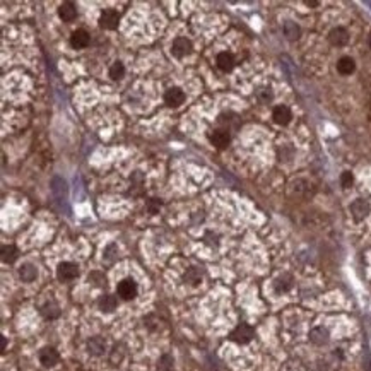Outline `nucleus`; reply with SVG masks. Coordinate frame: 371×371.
Here are the masks:
<instances>
[{
  "label": "nucleus",
  "mask_w": 371,
  "mask_h": 371,
  "mask_svg": "<svg viewBox=\"0 0 371 371\" xmlns=\"http://www.w3.org/2000/svg\"><path fill=\"white\" fill-rule=\"evenodd\" d=\"M79 276V267L72 262H64L58 265L57 269V277L62 280V282H67V280H72Z\"/></svg>",
  "instance_id": "20e7f679"
},
{
  "label": "nucleus",
  "mask_w": 371,
  "mask_h": 371,
  "mask_svg": "<svg viewBox=\"0 0 371 371\" xmlns=\"http://www.w3.org/2000/svg\"><path fill=\"white\" fill-rule=\"evenodd\" d=\"M291 286H293V279H291V276H280L279 279L274 282V287H276L277 293H287V291L291 289Z\"/></svg>",
  "instance_id": "b1692460"
},
{
  "label": "nucleus",
  "mask_w": 371,
  "mask_h": 371,
  "mask_svg": "<svg viewBox=\"0 0 371 371\" xmlns=\"http://www.w3.org/2000/svg\"><path fill=\"white\" fill-rule=\"evenodd\" d=\"M209 140L212 145H216L217 149H224L231 140V135L228 130H214L212 134L209 135Z\"/></svg>",
  "instance_id": "9d476101"
},
{
  "label": "nucleus",
  "mask_w": 371,
  "mask_h": 371,
  "mask_svg": "<svg viewBox=\"0 0 371 371\" xmlns=\"http://www.w3.org/2000/svg\"><path fill=\"white\" fill-rule=\"evenodd\" d=\"M58 16L65 23H72L77 17V9H75V5L72 2H64L60 5V9H58Z\"/></svg>",
  "instance_id": "ddd939ff"
},
{
  "label": "nucleus",
  "mask_w": 371,
  "mask_h": 371,
  "mask_svg": "<svg viewBox=\"0 0 371 371\" xmlns=\"http://www.w3.org/2000/svg\"><path fill=\"white\" fill-rule=\"evenodd\" d=\"M58 359H60V356H58V352L55 351L53 348H43L40 351V363L45 366V368H51V366H55L58 363Z\"/></svg>",
  "instance_id": "0eeeda50"
},
{
  "label": "nucleus",
  "mask_w": 371,
  "mask_h": 371,
  "mask_svg": "<svg viewBox=\"0 0 371 371\" xmlns=\"http://www.w3.org/2000/svg\"><path fill=\"white\" fill-rule=\"evenodd\" d=\"M159 207H161V202H159L158 199H152L151 202H149L147 209H149V212H151V214H156L159 210Z\"/></svg>",
  "instance_id": "7c9ffc66"
},
{
  "label": "nucleus",
  "mask_w": 371,
  "mask_h": 371,
  "mask_svg": "<svg viewBox=\"0 0 371 371\" xmlns=\"http://www.w3.org/2000/svg\"><path fill=\"white\" fill-rule=\"evenodd\" d=\"M116 306H118V301L112 294H105V296L99 298V310L103 313H112V311L116 310Z\"/></svg>",
  "instance_id": "f3484780"
},
{
  "label": "nucleus",
  "mask_w": 371,
  "mask_h": 371,
  "mask_svg": "<svg viewBox=\"0 0 371 371\" xmlns=\"http://www.w3.org/2000/svg\"><path fill=\"white\" fill-rule=\"evenodd\" d=\"M310 341L317 346H324L328 342V330L324 327H315L313 330L310 332Z\"/></svg>",
  "instance_id": "a211bd4d"
},
{
  "label": "nucleus",
  "mask_w": 371,
  "mask_h": 371,
  "mask_svg": "<svg viewBox=\"0 0 371 371\" xmlns=\"http://www.w3.org/2000/svg\"><path fill=\"white\" fill-rule=\"evenodd\" d=\"M306 5H310V7H317V5H318V2H317V0H306Z\"/></svg>",
  "instance_id": "72a5a7b5"
},
{
  "label": "nucleus",
  "mask_w": 371,
  "mask_h": 371,
  "mask_svg": "<svg viewBox=\"0 0 371 371\" xmlns=\"http://www.w3.org/2000/svg\"><path fill=\"white\" fill-rule=\"evenodd\" d=\"M171 53L175 55L176 58H183L186 55L192 53V41L186 40V38H176L173 41V46H171Z\"/></svg>",
  "instance_id": "39448f33"
},
{
  "label": "nucleus",
  "mask_w": 371,
  "mask_h": 371,
  "mask_svg": "<svg viewBox=\"0 0 371 371\" xmlns=\"http://www.w3.org/2000/svg\"><path fill=\"white\" fill-rule=\"evenodd\" d=\"M175 368V358L171 354H162L158 361V371H173Z\"/></svg>",
  "instance_id": "a878e982"
},
{
  "label": "nucleus",
  "mask_w": 371,
  "mask_h": 371,
  "mask_svg": "<svg viewBox=\"0 0 371 371\" xmlns=\"http://www.w3.org/2000/svg\"><path fill=\"white\" fill-rule=\"evenodd\" d=\"M310 183L306 180H294L289 185V193L294 197H304L310 193Z\"/></svg>",
  "instance_id": "f8f14e48"
},
{
  "label": "nucleus",
  "mask_w": 371,
  "mask_h": 371,
  "mask_svg": "<svg viewBox=\"0 0 371 371\" xmlns=\"http://www.w3.org/2000/svg\"><path fill=\"white\" fill-rule=\"evenodd\" d=\"M89 282H93L96 287H101V286H105L106 279L101 272H91V276H89Z\"/></svg>",
  "instance_id": "c85d7f7f"
},
{
  "label": "nucleus",
  "mask_w": 371,
  "mask_h": 371,
  "mask_svg": "<svg viewBox=\"0 0 371 371\" xmlns=\"http://www.w3.org/2000/svg\"><path fill=\"white\" fill-rule=\"evenodd\" d=\"M164 101H166V105L171 106V108H178V106H182L183 103H185V93H183L180 88H171L166 91Z\"/></svg>",
  "instance_id": "423d86ee"
},
{
  "label": "nucleus",
  "mask_w": 371,
  "mask_h": 371,
  "mask_svg": "<svg viewBox=\"0 0 371 371\" xmlns=\"http://www.w3.org/2000/svg\"><path fill=\"white\" fill-rule=\"evenodd\" d=\"M183 280L192 284V286H197V284L202 280V270L197 269V267H190V269L185 272V276H183Z\"/></svg>",
  "instance_id": "5701e85b"
},
{
  "label": "nucleus",
  "mask_w": 371,
  "mask_h": 371,
  "mask_svg": "<svg viewBox=\"0 0 371 371\" xmlns=\"http://www.w3.org/2000/svg\"><path fill=\"white\" fill-rule=\"evenodd\" d=\"M41 315H43L46 320H55V318H58V315H60V308L55 303H46L41 308Z\"/></svg>",
  "instance_id": "393cba45"
},
{
  "label": "nucleus",
  "mask_w": 371,
  "mask_h": 371,
  "mask_svg": "<svg viewBox=\"0 0 371 371\" xmlns=\"http://www.w3.org/2000/svg\"><path fill=\"white\" fill-rule=\"evenodd\" d=\"M19 277L24 280V282H33L38 277V270L33 263H23L19 267Z\"/></svg>",
  "instance_id": "dca6fc26"
},
{
  "label": "nucleus",
  "mask_w": 371,
  "mask_h": 371,
  "mask_svg": "<svg viewBox=\"0 0 371 371\" xmlns=\"http://www.w3.org/2000/svg\"><path fill=\"white\" fill-rule=\"evenodd\" d=\"M272 118L277 125H287L291 122V118H293V115H291V110L287 108V106L280 105V106H276V108H274Z\"/></svg>",
  "instance_id": "9b49d317"
},
{
  "label": "nucleus",
  "mask_w": 371,
  "mask_h": 371,
  "mask_svg": "<svg viewBox=\"0 0 371 371\" xmlns=\"http://www.w3.org/2000/svg\"><path fill=\"white\" fill-rule=\"evenodd\" d=\"M5 346H7V339H5V337H2V352L5 351Z\"/></svg>",
  "instance_id": "f704fd0d"
},
{
  "label": "nucleus",
  "mask_w": 371,
  "mask_h": 371,
  "mask_svg": "<svg viewBox=\"0 0 371 371\" xmlns=\"http://www.w3.org/2000/svg\"><path fill=\"white\" fill-rule=\"evenodd\" d=\"M123 75H125V65L122 62H115V64L112 65V69H110V77H112L113 81H120Z\"/></svg>",
  "instance_id": "bb28decb"
},
{
  "label": "nucleus",
  "mask_w": 371,
  "mask_h": 371,
  "mask_svg": "<svg viewBox=\"0 0 371 371\" xmlns=\"http://www.w3.org/2000/svg\"><path fill=\"white\" fill-rule=\"evenodd\" d=\"M112 252H116L115 245H110V247L105 250V258L108 260V262H113V260H115V256H116V255H112Z\"/></svg>",
  "instance_id": "473e14b6"
},
{
  "label": "nucleus",
  "mask_w": 371,
  "mask_h": 371,
  "mask_svg": "<svg viewBox=\"0 0 371 371\" xmlns=\"http://www.w3.org/2000/svg\"><path fill=\"white\" fill-rule=\"evenodd\" d=\"M120 23V14L115 9H105L99 16V27L103 29H116Z\"/></svg>",
  "instance_id": "f03ea898"
},
{
  "label": "nucleus",
  "mask_w": 371,
  "mask_h": 371,
  "mask_svg": "<svg viewBox=\"0 0 371 371\" xmlns=\"http://www.w3.org/2000/svg\"><path fill=\"white\" fill-rule=\"evenodd\" d=\"M284 36H286L287 40H291V41H296L298 38L301 36L300 26H298L296 23H293V21H287V23H284Z\"/></svg>",
  "instance_id": "412c9836"
},
{
  "label": "nucleus",
  "mask_w": 371,
  "mask_h": 371,
  "mask_svg": "<svg viewBox=\"0 0 371 371\" xmlns=\"http://www.w3.org/2000/svg\"><path fill=\"white\" fill-rule=\"evenodd\" d=\"M258 99H260V101H262V103H269V101H272V93L267 91V89H265V91H260V93H258Z\"/></svg>",
  "instance_id": "2f4dec72"
},
{
  "label": "nucleus",
  "mask_w": 371,
  "mask_h": 371,
  "mask_svg": "<svg viewBox=\"0 0 371 371\" xmlns=\"http://www.w3.org/2000/svg\"><path fill=\"white\" fill-rule=\"evenodd\" d=\"M351 214H352V217L358 221L365 219V217L370 214V204L363 199L354 200V202L351 204Z\"/></svg>",
  "instance_id": "1a4fd4ad"
},
{
  "label": "nucleus",
  "mask_w": 371,
  "mask_h": 371,
  "mask_svg": "<svg viewBox=\"0 0 371 371\" xmlns=\"http://www.w3.org/2000/svg\"><path fill=\"white\" fill-rule=\"evenodd\" d=\"M116 294H118L122 300L130 301L137 296V284H135L134 279H123L118 282L116 286Z\"/></svg>",
  "instance_id": "7ed1b4c3"
},
{
  "label": "nucleus",
  "mask_w": 371,
  "mask_h": 371,
  "mask_svg": "<svg viewBox=\"0 0 371 371\" xmlns=\"http://www.w3.org/2000/svg\"><path fill=\"white\" fill-rule=\"evenodd\" d=\"M337 70L341 72L342 75H351L352 72L356 70V64L351 57H342L341 60L337 62Z\"/></svg>",
  "instance_id": "aec40b11"
},
{
  "label": "nucleus",
  "mask_w": 371,
  "mask_h": 371,
  "mask_svg": "<svg viewBox=\"0 0 371 371\" xmlns=\"http://www.w3.org/2000/svg\"><path fill=\"white\" fill-rule=\"evenodd\" d=\"M352 183H354V176H352L349 171L342 173V176H341V185L344 186V188H351Z\"/></svg>",
  "instance_id": "c756f323"
},
{
  "label": "nucleus",
  "mask_w": 371,
  "mask_h": 371,
  "mask_svg": "<svg viewBox=\"0 0 371 371\" xmlns=\"http://www.w3.org/2000/svg\"><path fill=\"white\" fill-rule=\"evenodd\" d=\"M88 351L93 356H101L106 351V342L103 337H91L88 341Z\"/></svg>",
  "instance_id": "4468645a"
},
{
  "label": "nucleus",
  "mask_w": 371,
  "mask_h": 371,
  "mask_svg": "<svg viewBox=\"0 0 371 371\" xmlns=\"http://www.w3.org/2000/svg\"><path fill=\"white\" fill-rule=\"evenodd\" d=\"M89 41H91V36H89L84 29L74 31L70 36V45L74 48H86L89 45Z\"/></svg>",
  "instance_id": "2eb2a0df"
},
{
  "label": "nucleus",
  "mask_w": 371,
  "mask_h": 371,
  "mask_svg": "<svg viewBox=\"0 0 371 371\" xmlns=\"http://www.w3.org/2000/svg\"><path fill=\"white\" fill-rule=\"evenodd\" d=\"M0 253H2V262L3 263H14L17 258V248L14 247V245H3L2 250H0Z\"/></svg>",
  "instance_id": "4be33fe9"
},
{
  "label": "nucleus",
  "mask_w": 371,
  "mask_h": 371,
  "mask_svg": "<svg viewBox=\"0 0 371 371\" xmlns=\"http://www.w3.org/2000/svg\"><path fill=\"white\" fill-rule=\"evenodd\" d=\"M253 335H255V330H253L248 324H240L233 332H231L230 339L233 342H236V344H248V342L253 339Z\"/></svg>",
  "instance_id": "f257e3e1"
},
{
  "label": "nucleus",
  "mask_w": 371,
  "mask_h": 371,
  "mask_svg": "<svg viewBox=\"0 0 371 371\" xmlns=\"http://www.w3.org/2000/svg\"><path fill=\"white\" fill-rule=\"evenodd\" d=\"M368 45H370V48H371V33H370V36H368Z\"/></svg>",
  "instance_id": "c9c22d12"
},
{
  "label": "nucleus",
  "mask_w": 371,
  "mask_h": 371,
  "mask_svg": "<svg viewBox=\"0 0 371 371\" xmlns=\"http://www.w3.org/2000/svg\"><path fill=\"white\" fill-rule=\"evenodd\" d=\"M217 67L221 69L223 72H231L234 67V58L231 53H228V51H223V53L217 55Z\"/></svg>",
  "instance_id": "6ab92c4d"
},
{
  "label": "nucleus",
  "mask_w": 371,
  "mask_h": 371,
  "mask_svg": "<svg viewBox=\"0 0 371 371\" xmlns=\"http://www.w3.org/2000/svg\"><path fill=\"white\" fill-rule=\"evenodd\" d=\"M328 41H330L334 46H344L349 41V33L344 27H334V29L328 33Z\"/></svg>",
  "instance_id": "6e6552de"
},
{
  "label": "nucleus",
  "mask_w": 371,
  "mask_h": 371,
  "mask_svg": "<svg viewBox=\"0 0 371 371\" xmlns=\"http://www.w3.org/2000/svg\"><path fill=\"white\" fill-rule=\"evenodd\" d=\"M123 356H125V351H123V346L122 344H116L112 351V356H110V361L112 365H120L123 361Z\"/></svg>",
  "instance_id": "cd10ccee"
}]
</instances>
